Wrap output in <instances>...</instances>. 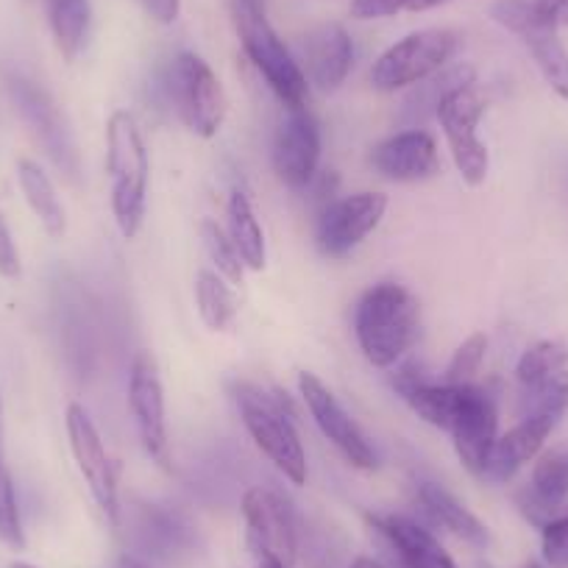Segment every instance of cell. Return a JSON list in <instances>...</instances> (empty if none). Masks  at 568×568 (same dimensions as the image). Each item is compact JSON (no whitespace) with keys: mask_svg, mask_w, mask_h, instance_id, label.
Masks as SVG:
<instances>
[{"mask_svg":"<svg viewBox=\"0 0 568 568\" xmlns=\"http://www.w3.org/2000/svg\"><path fill=\"white\" fill-rule=\"evenodd\" d=\"M420 307L418 298L396 282L368 287L354 310V335L359 352L374 368H393L409 354L418 341Z\"/></svg>","mask_w":568,"mask_h":568,"instance_id":"obj_1","label":"cell"},{"mask_svg":"<svg viewBox=\"0 0 568 568\" xmlns=\"http://www.w3.org/2000/svg\"><path fill=\"white\" fill-rule=\"evenodd\" d=\"M106 176L114 223L125 240H134L149 206L151 156L140 123L125 109H114L106 120Z\"/></svg>","mask_w":568,"mask_h":568,"instance_id":"obj_2","label":"cell"},{"mask_svg":"<svg viewBox=\"0 0 568 568\" xmlns=\"http://www.w3.org/2000/svg\"><path fill=\"white\" fill-rule=\"evenodd\" d=\"M232 20L243 53L271 87L278 103L284 109L307 106L310 81L291 48L284 45L282 37L273 31L265 12V0H232Z\"/></svg>","mask_w":568,"mask_h":568,"instance_id":"obj_3","label":"cell"},{"mask_svg":"<svg viewBox=\"0 0 568 568\" xmlns=\"http://www.w3.org/2000/svg\"><path fill=\"white\" fill-rule=\"evenodd\" d=\"M234 402H237L240 418L251 440L276 466V471L291 485L307 483V452H304L293 413L282 393L265 390L251 382H237Z\"/></svg>","mask_w":568,"mask_h":568,"instance_id":"obj_4","label":"cell"},{"mask_svg":"<svg viewBox=\"0 0 568 568\" xmlns=\"http://www.w3.org/2000/svg\"><path fill=\"white\" fill-rule=\"evenodd\" d=\"M162 92L190 134L212 140L226 123L229 101L215 70L193 51H182L162 73Z\"/></svg>","mask_w":568,"mask_h":568,"instance_id":"obj_5","label":"cell"},{"mask_svg":"<svg viewBox=\"0 0 568 568\" xmlns=\"http://www.w3.org/2000/svg\"><path fill=\"white\" fill-rule=\"evenodd\" d=\"M457 34L449 29H420L393 42L374 64L368 81L376 92H398L420 84L452 62Z\"/></svg>","mask_w":568,"mask_h":568,"instance_id":"obj_6","label":"cell"},{"mask_svg":"<svg viewBox=\"0 0 568 568\" xmlns=\"http://www.w3.org/2000/svg\"><path fill=\"white\" fill-rule=\"evenodd\" d=\"M485 109H488V101H485L477 81L457 87L435 109V118L444 131L446 145H449L452 162H455L457 173L468 187H483L490 173L488 145L479 136V120L485 118Z\"/></svg>","mask_w":568,"mask_h":568,"instance_id":"obj_7","label":"cell"},{"mask_svg":"<svg viewBox=\"0 0 568 568\" xmlns=\"http://www.w3.org/2000/svg\"><path fill=\"white\" fill-rule=\"evenodd\" d=\"M9 98H12L26 129L42 145L48 160L68 179H79V149H75L73 131H70V123L59 103L37 81L26 79V75H9Z\"/></svg>","mask_w":568,"mask_h":568,"instance_id":"obj_8","label":"cell"},{"mask_svg":"<svg viewBox=\"0 0 568 568\" xmlns=\"http://www.w3.org/2000/svg\"><path fill=\"white\" fill-rule=\"evenodd\" d=\"M387 212L385 193H354L335 199L321 210L315 223V245L326 260H346L379 229Z\"/></svg>","mask_w":568,"mask_h":568,"instance_id":"obj_9","label":"cell"},{"mask_svg":"<svg viewBox=\"0 0 568 568\" xmlns=\"http://www.w3.org/2000/svg\"><path fill=\"white\" fill-rule=\"evenodd\" d=\"M129 409L134 418L142 449L160 468L171 471V435H168L165 387L156 359L149 352H136L129 374Z\"/></svg>","mask_w":568,"mask_h":568,"instance_id":"obj_10","label":"cell"},{"mask_svg":"<svg viewBox=\"0 0 568 568\" xmlns=\"http://www.w3.org/2000/svg\"><path fill=\"white\" fill-rule=\"evenodd\" d=\"M245 540L254 560H278L296 566L298 529L291 505L267 488H248L243 496Z\"/></svg>","mask_w":568,"mask_h":568,"instance_id":"obj_11","label":"cell"},{"mask_svg":"<svg viewBox=\"0 0 568 568\" xmlns=\"http://www.w3.org/2000/svg\"><path fill=\"white\" fill-rule=\"evenodd\" d=\"M64 429H68V444L73 452V460L90 488L92 499L101 507L109 524H120V494H118V474H114L112 457L103 446L101 433L95 420L90 418L81 404H68L64 413Z\"/></svg>","mask_w":568,"mask_h":568,"instance_id":"obj_12","label":"cell"},{"mask_svg":"<svg viewBox=\"0 0 568 568\" xmlns=\"http://www.w3.org/2000/svg\"><path fill=\"white\" fill-rule=\"evenodd\" d=\"M298 393H302L313 420L318 424L321 435H324V438L329 440L354 468H359V471H374V446L368 444L363 429L354 424L352 415L343 409V404L337 402L335 393L324 385V379L310 374V371H302V374H298Z\"/></svg>","mask_w":568,"mask_h":568,"instance_id":"obj_13","label":"cell"},{"mask_svg":"<svg viewBox=\"0 0 568 568\" xmlns=\"http://www.w3.org/2000/svg\"><path fill=\"white\" fill-rule=\"evenodd\" d=\"M321 125L307 106L287 109L273 140V171L291 190H307L318 176Z\"/></svg>","mask_w":568,"mask_h":568,"instance_id":"obj_14","label":"cell"},{"mask_svg":"<svg viewBox=\"0 0 568 568\" xmlns=\"http://www.w3.org/2000/svg\"><path fill=\"white\" fill-rule=\"evenodd\" d=\"M449 435L463 468L483 479L485 463L499 438V409H496V398L485 387L463 385L460 407L452 420Z\"/></svg>","mask_w":568,"mask_h":568,"instance_id":"obj_15","label":"cell"},{"mask_svg":"<svg viewBox=\"0 0 568 568\" xmlns=\"http://www.w3.org/2000/svg\"><path fill=\"white\" fill-rule=\"evenodd\" d=\"M371 165L387 182H429L440 173L438 140L424 129L398 131V134L387 136L371 151Z\"/></svg>","mask_w":568,"mask_h":568,"instance_id":"obj_16","label":"cell"},{"mask_svg":"<svg viewBox=\"0 0 568 568\" xmlns=\"http://www.w3.org/2000/svg\"><path fill=\"white\" fill-rule=\"evenodd\" d=\"M568 501V446L549 449L535 457L532 477L518 490L516 505L529 524L544 527L546 521L566 510Z\"/></svg>","mask_w":568,"mask_h":568,"instance_id":"obj_17","label":"cell"},{"mask_svg":"<svg viewBox=\"0 0 568 568\" xmlns=\"http://www.w3.org/2000/svg\"><path fill=\"white\" fill-rule=\"evenodd\" d=\"M560 420L546 418V415H521L513 429H507L505 435H499L490 449L488 463H485L483 483L490 485H505L527 466L529 460L540 455L544 444L549 440V435L555 433V426Z\"/></svg>","mask_w":568,"mask_h":568,"instance_id":"obj_18","label":"cell"},{"mask_svg":"<svg viewBox=\"0 0 568 568\" xmlns=\"http://www.w3.org/2000/svg\"><path fill=\"white\" fill-rule=\"evenodd\" d=\"M304 75L310 87L321 92H335L346 84L354 68V42L348 31L337 23L318 26L304 37Z\"/></svg>","mask_w":568,"mask_h":568,"instance_id":"obj_19","label":"cell"},{"mask_svg":"<svg viewBox=\"0 0 568 568\" xmlns=\"http://www.w3.org/2000/svg\"><path fill=\"white\" fill-rule=\"evenodd\" d=\"M368 521L396 551L404 568H457L444 544L424 524L407 516H396V513H374L368 516Z\"/></svg>","mask_w":568,"mask_h":568,"instance_id":"obj_20","label":"cell"},{"mask_svg":"<svg viewBox=\"0 0 568 568\" xmlns=\"http://www.w3.org/2000/svg\"><path fill=\"white\" fill-rule=\"evenodd\" d=\"M415 501H418L420 513H424L435 527L446 529V532L466 540V544L477 546V549H485V546L490 544L488 527H485L460 499H455L444 485L420 483L418 490H415Z\"/></svg>","mask_w":568,"mask_h":568,"instance_id":"obj_21","label":"cell"},{"mask_svg":"<svg viewBox=\"0 0 568 568\" xmlns=\"http://www.w3.org/2000/svg\"><path fill=\"white\" fill-rule=\"evenodd\" d=\"M18 184L23 190L26 204L31 206V212L40 221V226L45 229L48 237H64V232H68V212H64V204L59 201V193L53 187L51 176L45 173V168L23 156V160H18Z\"/></svg>","mask_w":568,"mask_h":568,"instance_id":"obj_22","label":"cell"},{"mask_svg":"<svg viewBox=\"0 0 568 568\" xmlns=\"http://www.w3.org/2000/svg\"><path fill=\"white\" fill-rule=\"evenodd\" d=\"M226 232L232 237L234 248H237L240 260H243L245 271H265L267 262V245H265V232L260 226V217H256L254 204H251L248 195L243 190H232L226 204Z\"/></svg>","mask_w":568,"mask_h":568,"instance_id":"obj_23","label":"cell"},{"mask_svg":"<svg viewBox=\"0 0 568 568\" xmlns=\"http://www.w3.org/2000/svg\"><path fill=\"white\" fill-rule=\"evenodd\" d=\"M57 51L64 62H75L84 51L87 37H90L92 7L90 0H42Z\"/></svg>","mask_w":568,"mask_h":568,"instance_id":"obj_24","label":"cell"},{"mask_svg":"<svg viewBox=\"0 0 568 568\" xmlns=\"http://www.w3.org/2000/svg\"><path fill=\"white\" fill-rule=\"evenodd\" d=\"M195 307H199L206 329H229L234 324V315H237L232 284L217 271H199V276H195Z\"/></svg>","mask_w":568,"mask_h":568,"instance_id":"obj_25","label":"cell"},{"mask_svg":"<svg viewBox=\"0 0 568 568\" xmlns=\"http://www.w3.org/2000/svg\"><path fill=\"white\" fill-rule=\"evenodd\" d=\"M524 45H527L529 57H532L535 68L540 70L544 81L549 84V90L555 92L560 101L568 103V51L560 42L555 29H540L532 34L521 37Z\"/></svg>","mask_w":568,"mask_h":568,"instance_id":"obj_26","label":"cell"},{"mask_svg":"<svg viewBox=\"0 0 568 568\" xmlns=\"http://www.w3.org/2000/svg\"><path fill=\"white\" fill-rule=\"evenodd\" d=\"M555 7L557 0H496L490 18L510 34L527 37L540 29H555Z\"/></svg>","mask_w":568,"mask_h":568,"instance_id":"obj_27","label":"cell"},{"mask_svg":"<svg viewBox=\"0 0 568 568\" xmlns=\"http://www.w3.org/2000/svg\"><path fill=\"white\" fill-rule=\"evenodd\" d=\"M0 544L9 549H26V529L20 518L18 490L12 471L7 466V446H3V398H0Z\"/></svg>","mask_w":568,"mask_h":568,"instance_id":"obj_28","label":"cell"},{"mask_svg":"<svg viewBox=\"0 0 568 568\" xmlns=\"http://www.w3.org/2000/svg\"><path fill=\"white\" fill-rule=\"evenodd\" d=\"M568 368V343L546 337L532 343L516 363V379L521 387H532L544 382L546 376Z\"/></svg>","mask_w":568,"mask_h":568,"instance_id":"obj_29","label":"cell"},{"mask_svg":"<svg viewBox=\"0 0 568 568\" xmlns=\"http://www.w3.org/2000/svg\"><path fill=\"white\" fill-rule=\"evenodd\" d=\"M568 413V368L546 376L532 387H524L521 415H546L560 420Z\"/></svg>","mask_w":568,"mask_h":568,"instance_id":"obj_30","label":"cell"},{"mask_svg":"<svg viewBox=\"0 0 568 568\" xmlns=\"http://www.w3.org/2000/svg\"><path fill=\"white\" fill-rule=\"evenodd\" d=\"M201 240H204V248L206 254H210L212 265L217 267V273H221L229 284H243L245 265L243 260H240L237 248H234L226 229H223L221 223L212 221V217H204V221H201Z\"/></svg>","mask_w":568,"mask_h":568,"instance_id":"obj_31","label":"cell"},{"mask_svg":"<svg viewBox=\"0 0 568 568\" xmlns=\"http://www.w3.org/2000/svg\"><path fill=\"white\" fill-rule=\"evenodd\" d=\"M485 354H488V337L483 332H474L466 341L457 346V352L452 354L449 365L444 371V385H474L479 368L485 363Z\"/></svg>","mask_w":568,"mask_h":568,"instance_id":"obj_32","label":"cell"},{"mask_svg":"<svg viewBox=\"0 0 568 568\" xmlns=\"http://www.w3.org/2000/svg\"><path fill=\"white\" fill-rule=\"evenodd\" d=\"M446 3L449 0H352L348 12L354 20H385L404 12H433Z\"/></svg>","mask_w":568,"mask_h":568,"instance_id":"obj_33","label":"cell"},{"mask_svg":"<svg viewBox=\"0 0 568 568\" xmlns=\"http://www.w3.org/2000/svg\"><path fill=\"white\" fill-rule=\"evenodd\" d=\"M540 560L546 568H568V507L540 527Z\"/></svg>","mask_w":568,"mask_h":568,"instance_id":"obj_34","label":"cell"},{"mask_svg":"<svg viewBox=\"0 0 568 568\" xmlns=\"http://www.w3.org/2000/svg\"><path fill=\"white\" fill-rule=\"evenodd\" d=\"M0 276H3V278H18L20 276L18 245H14V237H12V232H9L3 215H0Z\"/></svg>","mask_w":568,"mask_h":568,"instance_id":"obj_35","label":"cell"},{"mask_svg":"<svg viewBox=\"0 0 568 568\" xmlns=\"http://www.w3.org/2000/svg\"><path fill=\"white\" fill-rule=\"evenodd\" d=\"M136 3L160 26H173L182 14V0H136Z\"/></svg>","mask_w":568,"mask_h":568,"instance_id":"obj_36","label":"cell"},{"mask_svg":"<svg viewBox=\"0 0 568 568\" xmlns=\"http://www.w3.org/2000/svg\"><path fill=\"white\" fill-rule=\"evenodd\" d=\"M555 29H568V0H557L555 7Z\"/></svg>","mask_w":568,"mask_h":568,"instance_id":"obj_37","label":"cell"},{"mask_svg":"<svg viewBox=\"0 0 568 568\" xmlns=\"http://www.w3.org/2000/svg\"><path fill=\"white\" fill-rule=\"evenodd\" d=\"M352 568H385V566H382L379 560H374V557H368V555H359L357 560L352 562Z\"/></svg>","mask_w":568,"mask_h":568,"instance_id":"obj_38","label":"cell"},{"mask_svg":"<svg viewBox=\"0 0 568 568\" xmlns=\"http://www.w3.org/2000/svg\"><path fill=\"white\" fill-rule=\"evenodd\" d=\"M118 568H151L149 562H142V560H136V557H131V555H123L118 560Z\"/></svg>","mask_w":568,"mask_h":568,"instance_id":"obj_39","label":"cell"},{"mask_svg":"<svg viewBox=\"0 0 568 568\" xmlns=\"http://www.w3.org/2000/svg\"><path fill=\"white\" fill-rule=\"evenodd\" d=\"M256 566L260 568H293V566H284V562H278V560H256Z\"/></svg>","mask_w":568,"mask_h":568,"instance_id":"obj_40","label":"cell"},{"mask_svg":"<svg viewBox=\"0 0 568 568\" xmlns=\"http://www.w3.org/2000/svg\"><path fill=\"white\" fill-rule=\"evenodd\" d=\"M521 568H546V566H544V562H538V560H527Z\"/></svg>","mask_w":568,"mask_h":568,"instance_id":"obj_41","label":"cell"},{"mask_svg":"<svg viewBox=\"0 0 568 568\" xmlns=\"http://www.w3.org/2000/svg\"><path fill=\"white\" fill-rule=\"evenodd\" d=\"M9 568H37V566H31V562H12Z\"/></svg>","mask_w":568,"mask_h":568,"instance_id":"obj_42","label":"cell"}]
</instances>
